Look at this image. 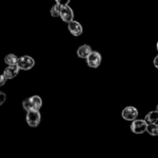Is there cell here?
Masks as SVG:
<instances>
[{"instance_id": "obj_1", "label": "cell", "mask_w": 158, "mask_h": 158, "mask_svg": "<svg viewBox=\"0 0 158 158\" xmlns=\"http://www.w3.org/2000/svg\"><path fill=\"white\" fill-rule=\"evenodd\" d=\"M148 124L144 120H135L131 123V130L136 134H141L147 132Z\"/></svg>"}, {"instance_id": "obj_2", "label": "cell", "mask_w": 158, "mask_h": 158, "mask_svg": "<svg viewBox=\"0 0 158 158\" xmlns=\"http://www.w3.org/2000/svg\"><path fill=\"white\" fill-rule=\"evenodd\" d=\"M101 61V55H100V52H97V51H93L86 59V63H87L88 66L90 68H94V69L98 68L100 66Z\"/></svg>"}, {"instance_id": "obj_3", "label": "cell", "mask_w": 158, "mask_h": 158, "mask_svg": "<svg viewBox=\"0 0 158 158\" xmlns=\"http://www.w3.org/2000/svg\"><path fill=\"white\" fill-rule=\"evenodd\" d=\"M41 120V116L39 111L37 110H31L27 112L26 114V122L28 125L32 127H37L40 123Z\"/></svg>"}, {"instance_id": "obj_4", "label": "cell", "mask_w": 158, "mask_h": 158, "mask_svg": "<svg viewBox=\"0 0 158 158\" xmlns=\"http://www.w3.org/2000/svg\"><path fill=\"white\" fill-rule=\"evenodd\" d=\"M122 117L127 121H134L138 117V110L134 106H127L122 111Z\"/></svg>"}, {"instance_id": "obj_5", "label": "cell", "mask_w": 158, "mask_h": 158, "mask_svg": "<svg viewBox=\"0 0 158 158\" xmlns=\"http://www.w3.org/2000/svg\"><path fill=\"white\" fill-rule=\"evenodd\" d=\"M18 66L19 67L20 69L23 70H29V69H32L35 65V61H34L33 58L29 56H23L19 59L18 62Z\"/></svg>"}, {"instance_id": "obj_6", "label": "cell", "mask_w": 158, "mask_h": 158, "mask_svg": "<svg viewBox=\"0 0 158 158\" xmlns=\"http://www.w3.org/2000/svg\"><path fill=\"white\" fill-rule=\"evenodd\" d=\"M60 17L62 19L63 22L66 23H69L71 21H73L74 18V13L70 6H66L61 7Z\"/></svg>"}, {"instance_id": "obj_7", "label": "cell", "mask_w": 158, "mask_h": 158, "mask_svg": "<svg viewBox=\"0 0 158 158\" xmlns=\"http://www.w3.org/2000/svg\"><path fill=\"white\" fill-rule=\"evenodd\" d=\"M68 29L75 36H79L83 33V27L80 23L75 20H73L68 23Z\"/></svg>"}, {"instance_id": "obj_8", "label": "cell", "mask_w": 158, "mask_h": 158, "mask_svg": "<svg viewBox=\"0 0 158 158\" xmlns=\"http://www.w3.org/2000/svg\"><path fill=\"white\" fill-rule=\"evenodd\" d=\"M19 67L18 65H15V66H9L5 69L3 74L5 77H6L7 80H10V79H13L18 75L19 72Z\"/></svg>"}, {"instance_id": "obj_9", "label": "cell", "mask_w": 158, "mask_h": 158, "mask_svg": "<svg viewBox=\"0 0 158 158\" xmlns=\"http://www.w3.org/2000/svg\"><path fill=\"white\" fill-rule=\"evenodd\" d=\"M93 52V49L89 45L84 44L83 46H80L79 49H77V56H78L80 58L82 59H87V57L89 56V54Z\"/></svg>"}, {"instance_id": "obj_10", "label": "cell", "mask_w": 158, "mask_h": 158, "mask_svg": "<svg viewBox=\"0 0 158 158\" xmlns=\"http://www.w3.org/2000/svg\"><path fill=\"white\" fill-rule=\"evenodd\" d=\"M144 120L148 124L156 123L158 121V112L156 110L149 112L145 117Z\"/></svg>"}, {"instance_id": "obj_11", "label": "cell", "mask_w": 158, "mask_h": 158, "mask_svg": "<svg viewBox=\"0 0 158 158\" xmlns=\"http://www.w3.org/2000/svg\"><path fill=\"white\" fill-rule=\"evenodd\" d=\"M31 102H32V110H37L39 111L41 108L42 104H43V101H42L41 97L39 96H32L30 97Z\"/></svg>"}, {"instance_id": "obj_12", "label": "cell", "mask_w": 158, "mask_h": 158, "mask_svg": "<svg viewBox=\"0 0 158 158\" xmlns=\"http://www.w3.org/2000/svg\"><path fill=\"white\" fill-rule=\"evenodd\" d=\"M19 59V58H18V57L15 55H14V54H8V55L5 57L4 60L5 63L7 65H9V66H15V65L18 64Z\"/></svg>"}, {"instance_id": "obj_13", "label": "cell", "mask_w": 158, "mask_h": 158, "mask_svg": "<svg viewBox=\"0 0 158 158\" xmlns=\"http://www.w3.org/2000/svg\"><path fill=\"white\" fill-rule=\"evenodd\" d=\"M147 132L151 136H158V125L157 123L148 124Z\"/></svg>"}, {"instance_id": "obj_14", "label": "cell", "mask_w": 158, "mask_h": 158, "mask_svg": "<svg viewBox=\"0 0 158 158\" xmlns=\"http://www.w3.org/2000/svg\"><path fill=\"white\" fill-rule=\"evenodd\" d=\"M60 9H61V6H59V5L56 4H56H54L50 9L51 15L53 17L60 16Z\"/></svg>"}, {"instance_id": "obj_15", "label": "cell", "mask_w": 158, "mask_h": 158, "mask_svg": "<svg viewBox=\"0 0 158 158\" xmlns=\"http://www.w3.org/2000/svg\"><path fill=\"white\" fill-rule=\"evenodd\" d=\"M23 108L26 111V112H29V111L32 110V102H31L30 97L29 98L26 99L23 101Z\"/></svg>"}, {"instance_id": "obj_16", "label": "cell", "mask_w": 158, "mask_h": 158, "mask_svg": "<svg viewBox=\"0 0 158 158\" xmlns=\"http://www.w3.org/2000/svg\"><path fill=\"white\" fill-rule=\"evenodd\" d=\"M55 1L56 4H58L59 6L63 7V6H69V3L70 2V0H55Z\"/></svg>"}, {"instance_id": "obj_17", "label": "cell", "mask_w": 158, "mask_h": 158, "mask_svg": "<svg viewBox=\"0 0 158 158\" xmlns=\"http://www.w3.org/2000/svg\"><path fill=\"white\" fill-rule=\"evenodd\" d=\"M6 100V95L5 93L0 92V105H2Z\"/></svg>"}, {"instance_id": "obj_18", "label": "cell", "mask_w": 158, "mask_h": 158, "mask_svg": "<svg viewBox=\"0 0 158 158\" xmlns=\"http://www.w3.org/2000/svg\"><path fill=\"white\" fill-rule=\"evenodd\" d=\"M6 80H7V79H6V77H5L4 74H2L1 75V77H0V86H3V85L5 84V83L6 82Z\"/></svg>"}, {"instance_id": "obj_19", "label": "cell", "mask_w": 158, "mask_h": 158, "mask_svg": "<svg viewBox=\"0 0 158 158\" xmlns=\"http://www.w3.org/2000/svg\"><path fill=\"white\" fill-rule=\"evenodd\" d=\"M154 65L155 66L156 68H157V69H158V55L155 57V58H154Z\"/></svg>"}, {"instance_id": "obj_20", "label": "cell", "mask_w": 158, "mask_h": 158, "mask_svg": "<svg viewBox=\"0 0 158 158\" xmlns=\"http://www.w3.org/2000/svg\"><path fill=\"white\" fill-rule=\"evenodd\" d=\"M156 111H157V112H158V104H157V108H156Z\"/></svg>"}, {"instance_id": "obj_21", "label": "cell", "mask_w": 158, "mask_h": 158, "mask_svg": "<svg viewBox=\"0 0 158 158\" xmlns=\"http://www.w3.org/2000/svg\"><path fill=\"white\" fill-rule=\"evenodd\" d=\"M157 52H158V41H157Z\"/></svg>"}]
</instances>
